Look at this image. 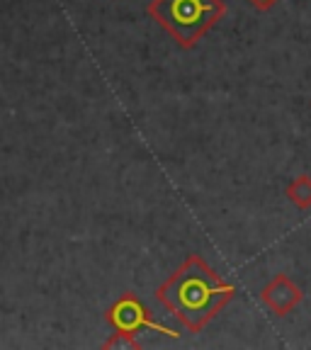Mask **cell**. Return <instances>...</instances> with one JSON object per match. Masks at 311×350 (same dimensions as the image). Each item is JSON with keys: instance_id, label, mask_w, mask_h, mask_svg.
Returning <instances> with one entry per match:
<instances>
[{"instance_id": "1", "label": "cell", "mask_w": 311, "mask_h": 350, "mask_svg": "<svg viewBox=\"0 0 311 350\" xmlns=\"http://www.w3.org/2000/svg\"><path fill=\"white\" fill-rule=\"evenodd\" d=\"M236 295V287L219 278L200 256H190L159 290L156 299L190 334H200Z\"/></svg>"}, {"instance_id": "2", "label": "cell", "mask_w": 311, "mask_h": 350, "mask_svg": "<svg viewBox=\"0 0 311 350\" xmlns=\"http://www.w3.org/2000/svg\"><path fill=\"white\" fill-rule=\"evenodd\" d=\"M148 12L175 42L190 49L217 25L226 8L221 0H153Z\"/></svg>"}, {"instance_id": "3", "label": "cell", "mask_w": 311, "mask_h": 350, "mask_svg": "<svg viewBox=\"0 0 311 350\" xmlns=\"http://www.w3.org/2000/svg\"><path fill=\"white\" fill-rule=\"evenodd\" d=\"M107 321L109 326L115 328V331H129V334H137V331H156V334H165L170 338H180V334L175 331V328H168V326H161L151 319V312L146 309L141 299L137 295H131L126 292L124 297L115 301V304L107 309Z\"/></svg>"}, {"instance_id": "4", "label": "cell", "mask_w": 311, "mask_h": 350, "mask_svg": "<svg viewBox=\"0 0 311 350\" xmlns=\"http://www.w3.org/2000/svg\"><path fill=\"white\" fill-rule=\"evenodd\" d=\"M301 290L292 282L287 275H275L260 292V299L262 304L268 306L270 312H275L278 317H284V314H290L297 304L301 301Z\"/></svg>"}, {"instance_id": "5", "label": "cell", "mask_w": 311, "mask_h": 350, "mask_svg": "<svg viewBox=\"0 0 311 350\" xmlns=\"http://www.w3.org/2000/svg\"><path fill=\"white\" fill-rule=\"evenodd\" d=\"M287 200L301 212L311 209V175H297L287 185Z\"/></svg>"}, {"instance_id": "6", "label": "cell", "mask_w": 311, "mask_h": 350, "mask_svg": "<svg viewBox=\"0 0 311 350\" xmlns=\"http://www.w3.org/2000/svg\"><path fill=\"white\" fill-rule=\"evenodd\" d=\"M103 348H129V350H139L141 345H139V340L134 338V334H129V331H115V334H112V338H107L103 343Z\"/></svg>"}, {"instance_id": "7", "label": "cell", "mask_w": 311, "mask_h": 350, "mask_svg": "<svg viewBox=\"0 0 311 350\" xmlns=\"http://www.w3.org/2000/svg\"><path fill=\"white\" fill-rule=\"evenodd\" d=\"M251 3L258 8V10H268V8H273L278 0H251Z\"/></svg>"}]
</instances>
